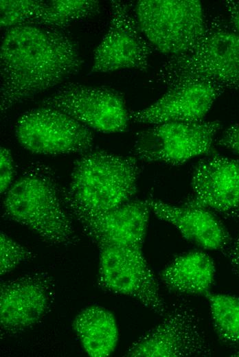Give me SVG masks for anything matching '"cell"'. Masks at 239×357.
<instances>
[{
  "label": "cell",
  "mask_w": 239,
  "mask_h": 357,
  "mask_svg": "<svg viewBox=\"0 0 239 357\" xmlns=\"http://www.w3.org/2000/svg\"><path fill=\"white\" fill-rule=\"evenodd\" d=\"M72 327L86 353L92 357H106L115 350L118 327L114 315L99 306L87 307L75 317Z\"/></svg>",
  "instance_id": "obj_18"
},
{
  "label": "cell",
  "mask_w": 239,
  "mask_h": 357,
  "mask_svg": "<svg viewBox=\"0 0 239 357\" xmlns=\"http://www.w3.org/2000/svg\"><path fill=\"white\" fill-rule=\"evenodd\" d=\"M50 168L33 163L4 194V214L53 245L76 244L78 237Z\"/></svg>",
  "instance_id": "obj_4"
},
{
  "label": "cell",
  "mask_w": 239,
  "mask_h": 357,
  "mask_svg": "<svg viewBox=\"0 0 239 357\" xmlns=\"http://www.w3.org/2000/svg\"><path fill=\"white\" fill-rule=\"evenodd\" d=\"M14 133L20 145L34 154L86 153L93 144L90 128L58 109L41 106L24 112Z\"/></svg>",
  "instance_id": "obj_6"
},
{
  "label": "cell",
  "mask_w": 239,
  "mask_h": 357,
  "mask_svg": "<svg viewBox=\"0 0 239 357\" xmlns=\"http://www.w3.org/2000/svg\"><path fill=\"white\" fill-rule=\"evenodd\" d=\"M0 191L4 194L14 183L15 168L14 160L9 149L1 147L0 150Z\"/></svg>",
  "instance_id": "obj_23"
},
{
  "label": "cell",
  "mask_w": 239,
  "mask_h": 357,
  "mask_svg": "<svg viewBox=\"0 0 239 357\" xmlns=\"http://www.w3.org/2000/svg\"><path fill=\"white\" fill-rule=\"evenodd\" d=\"M83 62L60 30L30 24L7 30L0 49L1 115L78 73Z\"/></svg>",
  "instance_id": "obj_1"
},
{
  "label": "cell",
  "mask_w": 239,
  "mask_h": 357,
  "mask_svg": "<svg viewBox=\"0 0 239 357\" xmlns=\"http://www.w3.org/2000/svg\"><path fill=\"white\" fill-rule=\"evenodd\" d=\"M214 330L220 341L239 345V297L222 293L207 294Z\"/></svg>",
  "instance_id": "obj_20"
},
{
  "label": "cell",
  "mask_w": 239,
  "mask_h": 357,
  "mask_svg": "<svg viewBox=\"0 0 239 357\" xmlns=\"http://www.w3.org/2000/svg\"><path fill=\"white\" fill-rule=\"evenodd\" d=\"M98 285L105 290L130 297L162 316L167 311L157 281L142 249L101 245Z\"/></svg>",
  "instance_id": "obj_8"
},
{
  "label": "cell",
  "mask_w": 239,
  "mask_h": 357,
  "mask_svg": "<svg viewBox=\"0 0 239 357\" xmlns=\"http://www.w3.org/2000/svg\"><path fill=\"white\" fill-rule=\"evenodd\" d=\"M233 356H239V352H236V354H234V355H232Z\"/></svg>",
  "instance_id": "obj_27"
},
{
  "label": "cell",
  "mask_w": 239,
  "mask_h": 357,
  "mask_svg": "<svg viewBox=\"0 0 239 357\" xmlns=\"http://www.w3.org/2000/svg\"><path fill=\"white\" fill-rule=\"evenodd\" d=\"M223 4L229 21L239 32V0H224Z\"/></svg>",
  "instance_id": "obj_26"
},
{
  "label": "cell",
  "mask_w": 239,
  "mask_h": 357,
  "mask_svg": "<svg viewBox=\"0 0 239 357\" xmlns=\"http://www.w3.org/2000/svg\"><path fill=\"white\" fill-rule=\"evenodd\" d=\"M150 209L145 200H129L110 211L73 216L97 246L121 245L142 249Z\"/></svg>",
  "instance_id": "obj_15"
},
{
  "label": "cell",
  "mask_w": 239,
  "mask_h": 357,
  "mask_svg": "<svg viewBox=\"0 0 239 357\" xmlns=\"http://www.w3.org/2000/svg\"><path fill=\"white\" fill-rule=\"evenodd\" d=\"M223 251L229 260L233 273L239 277V233Z\"/></svg>",
  "instance_id": "obj_25"
},
{
  "label": "cell",
  "mask_w": 239,
  "mask_h": 357,
  "mask_svg": "<svg viewBox=\"0 0 239 357\" xmlns=\"http://www.w3.org/2000/svg\"><path fill=\"white\" fill-rule=\"evenodd\" d=\"M213 259L203 251H192L174 258L161 272L163 284L177 293L206 296L214 281Z\"/></svg>",
  "instance_id": "obj_17"
},
{
  "label": "cell",
  "mask_w": 239,
  "mask_h": 357,
  "mask_svg": "<svg viewBox=\"0 0 239 357\" xmlns=\"http://www.w3.org/2000/svg\"><path fill=\"white\" fill-rule=\"evenodd\" d=\"M134 12L152 47L170 56L188 51L204 32L205 16L198 0H140Z\"/></svg>",
  "instance_id": "obj_5"
},
{
  "label": "cell",
  "mask_w": 239,
  "mask_h": 357,
  "mask_svg": "<svg viewBox=\"0 0 239 357\" xmlns=\"http://www.w3.org/2000/svg\"><path fill=\"white\" fill-rule=\"evenodd\" d=\"M225 91L220 86L209 82H190L172 87L149 106L130 111V119L154 125L201 122Z\"/></svg>",
  "instance_id": "obj_14"
},
{
  "label": "cell",
  "mask_w": 239,
  "mask_h": 357,
  "mask_svg": "<svg viewBox=\"0 0 239 357\" xmlns=\"http://www.w3.org/2000/svg\"><path fill=\"white\" fill-rule=\"evenodd\" d=\"M95 0H53L46 1L42 13L30 25L61 30L72 22L100 12Z\"/></svg>",
  "instance_id": "obj_19"
},
{
  "label": "cell",
  "mask_w": 239,
  "mask_h": 357,
  "mask_svg": "<svg viewBox=\"0 0 239 357\" xmlns=\"http://www.w3.org/2000/svg\"><path fill=\"white\" fill-rule=\"evenodd\" d=\"M218 143L239 154V124H234L227 127L218 139Z\"/></svg>",
  "instance_id": "obj_24"
},
{
  "label": "cell",
  "mask_w": 239,
  "mask_h": 357,
  "mask_svg": "<svg viewBox=\"0 0 239 357\" xmlns=\"http://www.w3.org/2000/svg\"><path fill=\"white\" fill-rule=\"evenodd\" d=\"M168 88L209 82L239 91V32L220 14L205 17L204 32L188 51L170 56L155 75Z\"/></svg>",
  "instance_id": "obj_3"
},
{
  "label": "cell",
  "mask_w": 239,
  "mask_h": 357,
  "mask_svg": "<svg viewBox=\"0 0 239 357\" xmlns=\"http://www.w3.org/2000/svg\"><path fill=\"white\" fill-rule=\"evenodd\" d=\"M46 1L38 0H1L0 26L8 30L30 24L42 13Z\"/></svg>",
  "instance_id": "obj_21"
},
{
  "label": "cell",
  "mask_w": 239,
  "mask_h": 357,
  "mask_svg": "<svg viewBox=\"0 0 239 357\" xmlns=\"http://www.w3.org/2000/svg\"><path fill=\"white\" fill-rule=\"evenodd\" d=\"M221 128L218 120L172 122L155 124L137 134L134 157L147 162L178 165L209 154Z\"/></svg>",
  "instance_id": "obj_7"
},
{
  "label": "cell",
  "mask_w": 239,
  "mask_h": 357,
  "mask_svg": "<svg viewBox=\"0 0 239 357\" xmlns=\"http://www.w3.org/2000/svg\"><path fill=\"white\" fill-rule=\"evenodd\" d=\"M157 326L134 342L130 357L207 356L212 350L195 310L186 301L172 305Z\"/></svg>",
  "instance_id": "obj_10"
},
{
  "label": "cell",
  "mask_w": 239,
  "mask_h": 357,
  "mask_svg": "<svg viewBox=\"0 0 239 357\" xmlns=\"http://www.w3.org/2000/svg\"><path fill=\"white\" fill-rule=\"evenodd\" d=\"M109 29L94 51L91 73L124 69L146 71L152 45L141 32L126 2L111 1Z\"/></svg>",
  "instance_id": "obj_11"
},
{
  "label": "cell",
  "mask_w": 239,
  "mask_h": 357,
  "mask_svg": "<svg viewBox=\"0 0 239 357\" xmlns=\"http://www.w3.org/2000/svg\"><path fill=\"white\" fill-rule=\"evenodd\" d=\"M146 201L158 218L172 224L186 240L201 248L223 251L231 241L223 224L206 208L173 205L152 197Z\"/></svg>",
  "instance_id": "obj_16"
},
{
  "label": "cell",
  "mask_w": 239,
  "mask_h": 357,
  "mask_svg": "<svg viewBox=\"0 0 239 357\" xmlns=\"http://www.w3.org/2000/svg\"><path fill=\"white\" fill-rule=\"evenodd\" d=\"M192 192L184 204L199 206L224 216H239V159L213 155L196 166Z\"/></svg>",
  "instance_id": "obj_13"
},
{
  "label": "cell",
  "mask_w": 239,
  "mask_h": 357,
  "mask_svg": "<svg viewBox=\"0 0 239 357\" xmlns=\"http://www.w3.org/2000/svg\"><path fill=\"white\" fill-rule=\"evenodd\" d=\"M41 105L62 111L104 133L126 131L130 119L123 94L106 87L68 82L43 99Z\"/></svg>",
  "instance_id": "obj_9"
},
{
  "label": "cell",
  "mask_w": 239,
  "mask_h": 357,
  "mask_svg": "<svg viewBox=\"0 0 239 357\" xmlns=\"http://www.w3.org/2000/svg\"><path fill=\"white\" fill-rule=\"evenodd\" d=\"M139 174L135 157L87 152L74 163L69 186L61 192L63 204L71 216L110 211L136 193Z\"/></svg>",
  "instance_id": "obj_2"
},
{
  "label": "cell",
  "mask_w": 239,
  "mask_h": 357,
  "mask_svg": "<svg viewBox=\"0 0 239 357\" xmlns=\"http://www.w3.org/2000/svg\"><path fill=\"white\" fill-rule=\"evenodd\" d=\"M56 295L53 277L33 272L2 281L1 336H13L37 324L51 310Z\"/></svg>",
  "instance_id": "obj_12"
},
{
  "label": "cell",
  "mask_w": 239,
  "mask_h": 357,
  "mask_svg": "<svg viewBox=\"0 0 239 357\" xmlns=\"http://www.w3.org/2000/svg\"><path fill=\"white\" fill-rule=\"evenodd\" d=\"M0 253L1 275L10 273L21 263L34 257L31 251L2 231L0 234Z\"/></svg>",
  "instance_id": "obj_22"
}]
</instances>
